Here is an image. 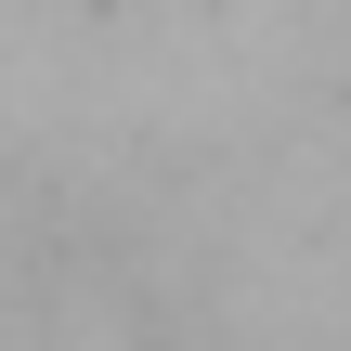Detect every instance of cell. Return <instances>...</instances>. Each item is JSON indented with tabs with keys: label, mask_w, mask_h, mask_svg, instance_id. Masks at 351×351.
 Segmentation results:
<instances>
[]
</instances>
